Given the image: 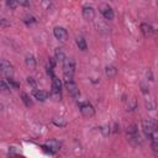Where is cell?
<instances>
[{
    "instance_id": "15",
    "label": "cell",
    "mask_w": 158,
    "mask_h": 158,
    "mask_svg": "<svg viewBox=\"0 0 158 158\" xmlns=\"http://www.w3.org/2000/svg\"><path fill=\"white\" fill-rule=\"evenodd\" d=\"M77 46H78L79 49H81V51H85V49H86V42H85L84 37H81V36L77 37Z\"/></svg>"
},
{
    "instance_id": "21",
    "label": "cell",
    "mask_w": 158,
    "mask_h": 158,
    "mask_svg": "<svg viewBox=\"0 0 158 158\" xmlns=\"http://www.w3.org/2000/svg\"><path fill=\"white\" fill-rule=\"evenodd\" d=\"M0 91H4V93L9 91V85L4 80H0Z\"/></svg>"
},
{
    "instance_id": "5",
    "label": "cell",
    "mask_w": 158,
    "mask_h": 158,
    "mask_svg": "<svg viewBox=\"0 0 158 158\" xmlns=\"http://www.w3.org/2000/svg\"><path fill=\"white\" fill-rule=\"evenodd\" d=\"M79 109H80V112L86 117H91L95 114V110H94L93 105L89 104V102H80L79 104Z\"/></svg>"
},
{
    "instance_id": "12",
    "label": "cell",
    "mask_w": 158,
    "mask_h": 158,
    "mask_svg": "<svg viewBox=\"0 0 158 158\" xmlns=\"http://www.w3.org/2000/svg\"><path fill=\"white\" fill-rule=\"evenodd\" d=\"M25 62H26V65L30 67V68H35V67H36V59H35V57H33L32 54L26 56Z\"/></svg>"
},
{
    "instance_id": "4",
    "label": "cell",
    "mask_w": 158,
    "mask_h": 158,
    "mask_svg": "<svg viewBox=\"0 0 158 158\" xmlns=\"http://www.w3.org/2000/svg\"><path fill=\"white\" fill-rule=\"evenodd\" d=\"M63 63V70H64V75H69V77H73L74 74V70H75V63H74V59L73 58H64V60L62 62Z\"/></svg>"
},
{
    "instance_id": "10",
    "label": "cell",
    "mask_w": 158,
    "mask_h": 158,
    "mask_svg": "<svg viewBox=\"0 0 158 158\" xmlns=\"http://www.w3.org/2000/svg\"><path fill=\"white\" fill-rule=\"evenodd\" d=\"M32 94H33V96H35L37 100H40V101H46V100L48 99V96H49V94H48L47 91H43V90H40V89H33Z\"/></svg>"
},
{
    "instance_id": "24",
    "label": "cell",
    "mask_w": 158,
    "mask_h": 158,
    "mask_svg": "<svg viewBox=\"0 0 158 158\" xmlns=\"http://www.w3.org/2000/svg\"><path fill=\"white\" fill-rule=\"evenodd\" d=\"M23 21H25L26 23H33L36 20H35V17H33V16H28V15H27V16L25 17V20H23Z\"/></svg>"
},
{
    "instance_id": "14",
    "label": "cell",
    "mask_w": 158,
    "mask_h": 158,
    "mask_svg": "<svg viewBox=\"0 0 158 158\" xmlns=\"http://www.w3.org/2000/svg\"><path fill=\"white\" fill-rule=\"evenodd\" d=\"M116 68L114 67V65H107L106 68H105V73H106V75L109 77V78H114L115 75H116Z\"/></svg>"
},
{
    "instance_id": "20",
    "label": "cell",
    "mask_w": 158,
    "mask_h": 158,
    "mask_svg": "<svg viewBox=\"0 0 158 158\" xmlns=\"http://www.w3.org/2000/svg\"><path fill=\"white\" fill-rule=\"evenodd\" d=\"M21 98H22V101L25 102L26 106H31L32 105V101L30 100V98H28V95L26 93H21Z\"/></svg>"
},
{
    "instance_id": "19",
    "label": "cell",
    "mask_w": 158,
    "mask_h": 158,
    "mask_svg": "<svg viewBox=\"0 0 158 158\" xmlns=\"http://www.w3.org/2000/svg\"><path fill=\"white\" fill-rule=\"evenodd\" d=\"M53 123H54L56 126H59V127H63V126L67 125L65 120H63L62 117H59V120H58V117H54V118H53Z\"/></svg>"
},
{
    "instance_id": "11",
    "label": "cell",
    "mask_w": 158,
    "mask_h": 158,
    "mask_svg": "<svg viewBox=\"0 0 158 158\" xmlns=\"http://www.w3.org/2000/svg\"><path fill=\"white\" fill-rule=\"evenodd\" d=\"M141 31H142V33H143L144 37H149V36H152L153 32H154L153 27H152L151 25H148V23H144V22L141 23Z\"/></svg>"
},
{
    "instance_id": "13",
    "label": "cell",
    "mask_w": 158,
    "mask_h": 158,
    "mask_svg": "<svg viewBox=\"0 0 158 158\" xmlns=\"http://www.w3.org/2000/svg\"><path fill=\"white\" fill-rule=\"evenodd\" d=\"M51 96H52L53 100L59 101V100L62 99V93H60L59 89H54V88H52V90H51Z\"/></svg>"
},
{
    "instance_id": "27",
    "label": "cell",
    "mask_w": 158,
    "mask_h": 158,
    "mask_svg": "<svg viewBox=\"0 0 158 158\" xmlns=\"http://www.w3.org/2000/svg\"><path fill=\"white\" fill-rule=\"evenodd\" d=\"M17 2H19V5H22V6H28L30 5V1H26V0H20Z\"/></svg>"
},
{
    "instance_id": "7",
    "label": "cell",
    "mask_w": 158,
    "mask_h": 158,
    "mask_svg": "<svg viewBox=\"0 0 158 158\" xmlns=\"http://www.w3.org/2000/svg\"><path fill=\"white\" fill-rule=\"evenodd\" d=\"M53 35L59 41H65L68 38V32H67V30L64 27H54Z\"/></svg>"
},
{
    "instance_id": "23",
    "label": "cell",
    "mask_w": 158,
    "mask_h": 158,
    "mask_svg": "<svg viewBox=\"0 0 158 158\" xmlns=\"http://www.w3.org/2000/svg\"><path fill=\"white\" fill-rule=\"evenodd\" d=\"M7 81H9V84H10L12 88H15V89H17V88L20 86V84H19L17 81H15L14 78H7Z\"/></svg>"
},
{
    "instance_id": "25",
    "label": "cell",
    "mask_w": 158,
    "mask_h": 158,
    "mask_svg": "<svg viewBox=\"0 0 158 158\" xmlns=\"http://www.w3.org/2000/svg\"><path fill=\"white\" fill-rule=\"evenodd\" d=\"M101 132H102L104 136H107L109 132H110V128H109L107 126H104V127H101Z\"/></svg>"
},
{
    "instance_id": "22",
    "label": "cell",
    "mask_w": 158,
    "mask_h": 158,
    "mask_svg": "<svg viewBox=\"0 0 158 158\" xmlns=\"http://www.w3.org/2000/svg\"><path fill=\"white\" fill-rule=\"evenodd\" d=\"M6 5H7L9 7H11V9H16V6L19 5V2L15 1V0H7V1H6Z\"/></svg>"
},
{
    "instance_id": "9",
    "label": "cell",
    "mask_w": 158,
    "mask_h": 158,
    "mask_svg": "<svg viewBox=\"0 0 158 158\" xmlns=\"http://www.w3.org/2000/svg\"><path fill=\"white\" fill-rule=\"evenodd\" d=\"M83 17L88 21H91L95 17V11L91 6H84L83 7Z\"/></svg>"
},
{
    "instance_id": "28",
    "label": "cell",
    "mask_w": 158,
    "mask_h": 158,
    "mask_svg": "<svg viewBox=\"0 0 158 158\" xmlns=\"http://www.w3.org/2000/svg\"><path fill=\"white\" fill-rule=\"evenodd\" d=\"M2 109H4V105H2V104H1V102H0V112H1V111H2Z\"/></svg>"
},
{
    "instance_id": "18",
    "label": "cell",
    "mask_w": 158,
    "mask_h": 158,
    "mask_svg": "<svg viewBox=\"0 0 158 158\" xmlns=\"http://www.w3.org/2000/svg\"><path fill=\"white\" fill-rule=\"evenodd\" d=\"M136 107H137V102H136V99H135V98H131V99H128L127 110H135Z\"/></svg>"
},
{
    "instance_id": "2",
    "label": "cell",
    "mask_w": 158,
    "mask_h": 158,
    "mask_svg": "<svg viewBox=\"0 0 158 158\" xmlns=\"http://www.w3.org/2000/svg\"><path fill=\"white\" fill-rule=\"evenodd\" d=\"M64 84H65V88H67V90H68V93L72 98H78L79 96V89H78L77 84L74 83L73 77L64 75Z\"/></svg>"
},
{
    "instance_id": "8",
    "label": "cell",
    "mask_w": 158,
    "mask_h": 158,
    "mask_svg": "<svg viewBox=\"0 0 158 158\" xmlns=\"http://www.w3.org/2000/svg\"><path fill=\"white\" fill-rule=\"evenodd\" d=\"M59 143L56 141V139H51V141H48L44 146H43V148H46V151L47 152H49V153H56L58 149H59Z\"/></svg>"
},
{
    "instance_id": "26",
    "label": "cell",
    "mask_w": 158,
    "mask_h": 158,
    "mask_svg": "<svg viewBox=\"0 0 158 158\" xmlns=\"http://www.w3.org/2000/svg\"><path fill=\"white\" fill-rule=\"evenodd\" d=\"M27 83H28V84H31V85L36 89V81L33 80V78H30V77H28V78H27Z\"/></svg>"
},
{
    "instance_id": "17",
    "label": "cell",
    "mask_w": 158,
    "mask_h": 158,
    "mask_svg": "<svg viewBox=\"0 0 158 158\" xmlns=\"http://www.w3.org/2000/svg\"><path fill=\"white\" fill-rule=\"evenodd\" d=\"M56 58H57V60H60V62L64 60L65 54H64V52L62 51V48H57V49H56Z\"/></svg>"
},
{
    "instance_id": "16",
    "label": "cell",
    "mask_w": 158,
    "mask_h": 158,
    "mask_svg": "<svg viewBox=\"0 0 158 158\" xmlns=\"http://www.w3.org/2000/svg\"><path fill=\"white\" fill-rule=\"evenodd\" d=\"M52 88L59 89V90H60V88H62V83H60V80H59L56 75H52Z\"/></svg>"
},
{
    "instance_id": "3",
    "label": "cell",
    "mask_w": 158,
    "mask_h": 158,
    "mask_svg": "<svg viewBox=\"0 0 158 158\" xmlns=\"http://www.w3.org/2000/svg\"><path fill=\"white\" fill-rule=\"evenodd\" d=\"M0 74L6 77V78H12L14 74V68L10 62L6 59H0Z\"/></svg>"
},
{
    "instance_id": "1",
    "label": "cell",
    "mask_w": 158,
    "mask_h": 158,
    "mask_svg": "<svg viewBox=\"0 0 158 158\" xmlns=\"http://www.w3.org/2000/svg\"><path fill=\"white\" fill-rule=\"evenodd\" d=\"M142 128H143V132L147 137H151L153 133L157 132V122L156 120L148 117V118H144L142 121Z\"/></svg>"
},
{
    "instance_id": "6",
    "label": "cell",
    "mask_w": 158,
    "mask_h": 158,
    "mask_svg": "<svg viewBox=\"0 0 158 158\" xmlns=\"http://www.w3.org/2000/svg\"><path fill=\"white\" fill-rule=\"evenodd\" d=\"M99 10L102 14V16L106 20H112L114 19V11L111 9V6H109L107 4H100L99 5Z\"/></svg>"
}]
</instances>
